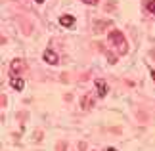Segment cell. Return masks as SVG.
<instances>
[{
  "label": "cell",
  "instance_id": "6da1fadb",
  "mask_svg": "<svg viewBox=\"0 0 155 151\" xmlns=\"http://www.w3.org/2000/svg\"><path fill=\"white\" fill-rule=\"evenodd\" d=\"M109 40H111V44H115L119 48V54H124V52H127V38L123 37L121 31H111L109 33Z\"/></svg>",
  "mask_w": 155,
  "mask_h": 151
},
{
  "label": "cell",
  "instance_id": "7a4b0ae2",
  "mask_svg": "<svg viewBox=\"0 0 155 151\" xmlns=\"http://www.w3.org/2000/svg\"><path fill=\"white\" fill-rule=\"evenodd\" d=\"M42 59H44V61L48 63V65H58V61H59L58 54L54 52V50H50V48H48V50H44V54H42Z\"/></svg>",
  "mask_w": 155,
  "mask_h": 151
},
{
  "label": "cell",
  "instance_id": "3957f363",
  "mask_svg": "<svg viewBox=\"0 0 155 151\" xmlns=\"http://www.w3.org/2000/svg\"><path fill=\"white\" fill-rule=\"evenodd\" d=\"M96 92H98L100 98H105V96H107L109 88H107V82L105 80H102V78H98V80H96Z\"/></svg>",
  "mask_w": 155,
  "mask_h": 151
},
{
  "label": "cell",
  "instance_id": "277c9868",
  "mask_svg": "<svg viewBox=\"0 0 155 151\" xmlns=\"http://www.w3.org/2000/svg\"><path fill=\"white\" fill-rule=\"evenodd\" d=\"M10 84H12V88L17 90V92H21L23 88H25V80H23L21 77H12L10 78Z\"/></svg>",
  "mask_w": 155,
  "mask_h": 151
},
{
  "label": "cell",
  "instance_id": "5b68a950",
  "mask_svg": "<svg viewBox=\"0 0 155 151\" xmlns=\"http://www.w3.org/2000/svg\"><path fill=\"white\" fill-rule=\"evenodd\" d=\"M59 25H63V27H73V25H75V17L69 15V14L61 15V17H59Z\"/></svg>",
  "mask_w": 155,
  "mask_h": 151
},
{
  "label": "cell",
  "instance_id": "8992f818",
  "mask_svg": "<svg viewBox=\"0 0 155 151\" xmlns=\"http://www.w3.org/2000/svg\"><path fill=\"white\" fill-rule=\"evenodd\" d=\"M81 105L84 107V109H90V107H92V98H90V96H84V98L81 100Z\"/></svg>",
  "mask_w": 155,
  "mask_h": 151
},
{
  "label": "cell",
  "instance_id": "52a82bcc",
  "mask_svg": "<svg viewBox=\"0 0 155 151\" xmlns=\"http://www.w3.org/2000/svg\"><path fill=\"white\" fill-rule=\"evenodd\" d=\"M146 8H147V11H151V14L155 15V0H150V2H147V6H146Z\"/></svg>",
  "mask_w": 155,
  "mask_h": 151
},
{
  "label": "cell",
  "instance_id": "ba28073f",
  "mask_svg": "<svg viewBox=\"0 0 155 151\" xmlns=\"http://www.w3.org/2000/svg\"><path fill=\"white\" fill-rule=\"evenodd\" d=\"M12 69H14V71H17V69H21V61H19V59H15V61L12 63Z\"/></svg>",
  "mask_w": 155,
  "mask_h": 151
},
{
  "label": "cell",
  "instance_id": "9c48e42d",
  "mask_svg": "<svg viewBox=\"0 0 155 151\" xmlns=\"http://www.w3.org/2000/svg\"><path fill=\"white\" fill-rule=\"evenodd\" d=\"M82 2H84V4H88V6H96V4L100 2V0H82Z\"/></svg>",
  "mask_w": 155,
  "mask_h": 151
},
{
  "label": "cell",
  "instance_id": "30bf717a",
  "mask_svg": "<svg viewBox=\"0 0 155 151\" xmlns=\"http://www.w3.org/2000/svg\"><path fill=\"white\" fill-rule=\"evenodd\" d=\"M105 151H117V149H115V147H107Z\"/></svg>",
  "mask_w": 155,
  "mask_h": 151
},
{
  "label": "cell",
  "instance_id": "8fae6325",
  "mask_svg": "<svg viewBox=\"0 0 155 151\" xmlns=\"http://www.w3.org/2000/svg\"><path fill=\"white\" fill-rule=\"evenodd\" d=\"M35 2H37V4H42V2H44V0H35Z\"/></svg>",
  "mask_w": 155,
  "mask_h": 151
},
{
  "label": "cell",
  "instance_id": "7c38bea8",
  "mask_svg": "<svg viewBox=\"0 0 155 151\" xmlns=\"http://www.w3.org/2000/svg\"><path fill=\"white\" fill-rule=\"evenodd\" d=\"M151 77H153V80H155V71H151Z\"/></svg>",
  "mask_w": 155,
  "mask_h": 151
}]
</instances>
